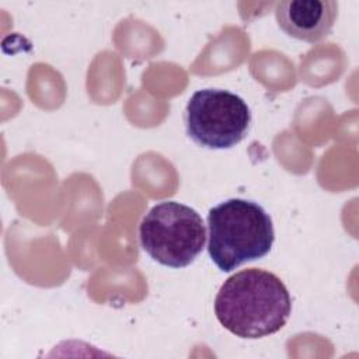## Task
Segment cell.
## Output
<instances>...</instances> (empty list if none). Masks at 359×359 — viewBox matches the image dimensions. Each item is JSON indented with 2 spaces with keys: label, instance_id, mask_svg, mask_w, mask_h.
<instances>
[{
  "label": "cell",
  "instance_id": "obj_1",
  "mask_svg": "<svg viewBox=\"0 0 359 359\" xmlns=\"http://www.w3.org/2000/svg\"><path fill=\"white\" fill-rule=\"evenodd\" d=\"M292 299L272 272L243 269L220 286L215 299L219 323L240 338H262L278 332L289 320Z\"/></svg>",
  "mask_w": 359,
  "mask_h": 359
},
{
  "label": "cell",
  "instance_id": "obj_2",
  "mask_svg": "<svg viewBox=\"0 0 359 359\" xmlns=\"http://www.w3.org/2000/svg\"><path fill=\"white\" fill-rule=\"evenodd\" d=\"M208 230L209 257L223 272L264 258L275 241L271 216L257 202L241 198L212 208Z\"/></svg>",
  "mask_w": 359,
  "mask_h": 359
},
{
  "label": "cell",
  "instance_id": "obj_3",
  "mask_svg": "<svg viewBox=\"0 0 359 359\" xmlns=\"http://www.w3.org/2000/svg\"><path fill=\"white\" fill-rule=\"evenodd\" d=\"M143 250L158 264L184 268L201 254L206 231L201 215L188 205L164 201L154 205L139 226Z\"/></svg>",
  "mask_w": 359,
  "mask_h": 359
},
{
  "label": "cell",
  "instance_id": "obj_4",
  "mask_svg": "<svg viewBox=\"0 0 359 359\" xmlns=\"http://www.w3.org/2000/svg\"><path fill=\"white\" fill-rule=\"evenodd\" d=\"M251 111L237 94L222 88L195 91L184 112L187 135L206 149H230L250 130Z\"/></svg>",
  "mask_w": 359,
  "mask_h": 359
},
{
  "label": "cell",
  "instance_id": "obj_5",
  "mask_svg": "<svg viewBox=\"0 0 359 359\" xmlns=\"http://www.w3.org/2000/svg\"><path fill=\"white\" fill-rule=\"evenodd\" d=\"M338 15L335 0H285L275 7L279 28L289 36L317 42L328 36Z\"/></svg>",
  "mask_w": 359,
  "mask_h": 359
}]
</instances>
